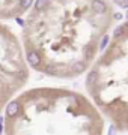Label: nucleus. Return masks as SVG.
<instances>
[{"instance_id": "1", "label": "nucleus", "mask_w": 128, "mask_h": 135, "mask_svg": "<svg viewBox=\"0 0 128 135\" xmlns=\"http://www.w3.org/2000/svg\"><path fill=\"white\" fill-rule=\"evenodd\" d=\"M26 59H27V63H29L33 69H38V71H39L41 68H42L44 59H42V56L39 54L38 50L27 48V50H26Z\"/></svg>"}, {"instance_id": "8", "label": "nucleus", "mask_w": 128, "mask_h": 135, "mask_svg": "<svg viewBox=\"0 0 128 135\" xmlns=\"http://www.w3.org/2000/svg\"><path fill=\"white\" fill-rule=\"evenodd\" d=\"M124 32H125V26H124V23H121V24H118V26H116V29L113 30L112 38H113V39H119L124 35Z\"/></svg>"}, {"instance_id": "12", "label": "nucleus", "mask_w": 128, "mask_h": 135, "mask_svg": "<svg viewBox=\"0 0 128 135\" xmlns=\"http://www.w3.org/2000/svg\"><path fill=\"white\" fill-rule=\"evenodd\" d=\"M15 20H17V23H18V26H21V27H24V26H26V21H24L23 18H20V17H17Z\"/></svg>"}, {"instance_id": "9", "label": "nucleus", "mask_w": 128, "mask_h": 135, "mask_svg": "<svg viewBox=\"0 0 128 135\" xmlns=\"http://www.w3.org/2000/svg\"><path fill=\"white\" fill-rule=\"evenodd\" d=\"M113 3L122 9H128V0H113Z\"/></svg>"}, {"instance_id": "10", "label": "nucleus", "mask_w": 128, "mask_h": 135, "mask_svg": "<svg viewBox=\"0 0 128 135\" xmlns=\"http://www.w3.org/2000/svg\"><path fill=\"white\" fill-rule=\"evenodd\" d=\"M112 17H113L115 21H121V20L124 18V14H121V12H113V14H112Z\"/></svg>"}, {"instance_id": "15", "label": "nucleus", "mask_w": 128, "mask_h": 135, "mask_svg": "<svg viewBox=\"0 0 128 135\" xmlns=\"http://www.w3.org/2000/svg\"><path fill=\"white\" fill-rule=\"evenodd\" d=\"M125 125H127V128H128V116H127V119H125Z\"/></svg>"}, {"instance_id": "5", "label": "nucleus", "mask_w": 128, "mask_h": 135, "mask_svg": "<svg viewBox=\"0 0 128 135\" xmlns=\"http://www.w3.org/2000/svg\"><path fill=\"white\" fill-rule=\"evenodd\" d=\"M98 78H99V72L97 69H92V71L88 74V77H86V86L89 87V90L98 84Z\"/></svg>"}, {"instance_id": "11", "label": "nucleus", "mask_w": 128, "mask_h": 135, "mask_svg": "<svg viewBox=\"0 0 128 135\" xmlns=\"http://www.w3.org/2000/svg\"><path fill=\"white\" fill-rule=\"evenodd\" d=\"M108 135H116V128H115V125H110V128H108Z\"/></svg>"}, {"instance_id": "7", "label": "nucleus", "mask_w": 128, "mask_h": 135, "mask_svg": "<svg viewBox=\"0 0 128 135\" xmlns=\"http://www.w3.org/2000/svg\"><path fill=\"white\" fill-rule=\"evenodd\" d=\"M108 42H110V36H108V35H103L101 39H99V44H98V50L99 51H104V50L107 48Z\"/></svg>"}, {"instance_id": "13", "label": "nucleus", "mask_w": 128, "mask_h": 135, "mask_svg": "<svg viewBox=\"0 0 128 135\" xmlns=\"http://www.w3.org/2000/svg\"><path fill=\"white\" fill-rule=\"evenodd\" d=\"M3 132V117H0V134Z\"/></svg>"}, {"instance_id": "2", "label": "nucleus", "mask_w": 128, "mask_h": 135, "mask_svg": "<svg viewBox=\"0 0 128 135\" xmlns=\"http://www.w3.org/2000/svg\"><path fill=\"white\" fill-rule=\"evenodd\" d=\"M90 9L95 14H107V12H112L110 6L106 0H90Z\"/></svg>"}, {"instance_id": "14", "label": "nucleus", "mask_w": 128, "mask_h": 135, "mask_svg": "<svg viewBox=\"0 0 128 135\" xmlns=\"http://www.w3.org/2000/svg\"><path fill=\"white\" fill-rule=\"evenodd\" d=\"M124 18H125V20H128V9H127V12L124 14Z\"/></svg>"}, {"instance_id": "3", "label": "nucleus", "mask_w": 128, "mask_h": 135, "mask_svg": "<svg viewBox=\"0 0 128 135\" xmlns=\"http://www.w3.org/2000/svg\"><path fill=\"white\" fill-rule=\"evenodd\" d=\"M89 68V63L86 60H75L69 65V75H79V74L84 72L86 69Z\"/></svg>"}, {"instance_id": "4", "label": "nucleus", "mask_w": 128, "mask_h": 135, "mask_svg": "<svg viewBox=\"0 0 128 135\" xmlns=\"http://www.w3.org/2000/svg\"><path fill=\"white\" fill-rule=\"evenodd\" d=\"M20 110H21V102L20 101L9 102L8 107H6V117H8V119H15V117L20 114Z\"/></svg>"}, {"instance_id": "6", "label": "nucleus", "mask_w": 128, "mask_h": 135, "mask_svg": "<svg viewBox=\"0 0 128 135\" xmlns=\"http://www.w3.org/2000/svg\"><path fill=\"white\" fill-rule=\"evenodd\" d=\"M35 3V0H21L20 2V11H21V15L27 12V11L32 8V5Z\"/></svg>"}]
</instances>
